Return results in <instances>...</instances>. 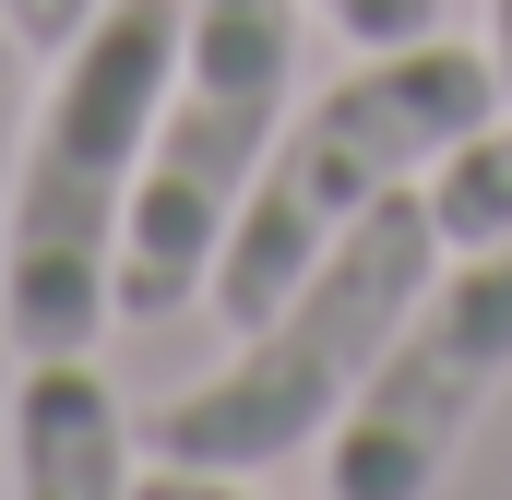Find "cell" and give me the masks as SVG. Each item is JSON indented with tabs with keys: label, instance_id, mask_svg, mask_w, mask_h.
Returning <instances> with one entry per match:
<instances>
[{
	"label": "cell",
	"instance_id": "7a4b0ae2",
	"mask_svg": "<svg viewBox=\"0 0 512 500\" xmlns=\"http://www.w3.org/2000/svg\"><path fill=\"white\" fill-rule=\"evenodd\" d=\"M441 215H429V191L405 179L382 191L370 215H346L322 262L262 310L251 334H239V358L215 381H191V393H167L155 417H143V465H203V477H262V465H286V453H310V441H334V417H346V393L370 381V358L393 346V322L417 310V286L441 274Z\"/></svg>",
	"mask_w": 512,
	"mask_h": 500
},
{
	"label": "cell",
	"instance_id": "8fae6325",
	"mask_svg": "<svg viewBox=\"0 0 512 500\" xmlns=\"http://www.w3.org/2000/svg\"><path fill=\"white\" fill-rule=\"evenodd\" d=\"M489 72H501V108H512V0H489Z\"/></svg>",
	"mask_w": 512,
	"mask_h": 500
},
{
	"label": "cell",
	"instance_id": "5b68a950",
	"mask_svg": "<svg viewBox=\"0 0 512 500\" xmlns=\"http://www.w3.org/2000/svg\"><path fill=\"white\" fill-rule=\"evenodd\" d=\"M512 381V239L453 250L417 310L393 322V346L334 417V500H429L453 477L465 429L489 417V393Z\"/></svg>",
	"mask_w": 512,
	"mask_h": 500
},
{
	"label": "cell",
	"instance_id": "277c9868",
	"mask_svg": "<svg viewBox=\"0 0 512 500\" xmlns=\"http://www.w3.org/2000/svg\"><path fill=\"white\" fill-rule=\"evenodd\" d=\"M298 12L310 0H179V84L155 108V155L120 227V322L155 334L215 298V250L298 108Z\"/></svg>",
	"mask_w": 512,
	"mask_h": 500
},
{
	"label": "cell",
	"instance_id": "3957f363",
	"mask_svg": "<svg viewBox=\"0 0 512 500\" xmlns=\"http://www.w3.org/2000/svg\"><path fill=\"white\" fill-rule=\"evenodd\" d=\"M477 120H501L489 48H453V36L358 48L334 84H310V96L286 108V131H274V155H262V179H251V203H239V227H227V250H215V310L251 334L262 310L322 262V239H334L346 215H370L382 191L429 179Z\"/></svg>",
	"mask_w": 512,
	"mask_h": 500
},
{
	"label": "cell",
	"instance_id": "52a82bcc",
	"mask_svg": "<svg viewBox=\"0 0 512 500\" xmlns=\"http://www.w3.org/2000/svg\"><path fill=\"white\" fill-rule=\"evenodd\" d=\"M429 215H441V239H453V250L512 239V108H501V120H477L441 167H429Z\"/></svg>",
	"mask_w": 512,
	"mask_h": 500
},
{
	"label": "cell",
	"instance_id": "9c48e42d",
	"mask_svg": "<svg viewBox=\"0 0 512 500\" xmlns=\"http://www.w3.org/2000/svg\"><path fill=\"white\" fill-rule=\"evenodd\" d=\"M84 24H96V0H0V36H12V48H48V60H60Z\"/></svg>",
	"mask_w": 512,
	"mask_h": 500
},
{
	"label": "cell",
	"instance_id": "8992f818",
	"mask_svg": "<svg viewBox=\"0 0 512 500\" xmlns=\"http://www.w3.org/2000/svg\"><path fill=\"white\" fill-rule=\"evenodd\" d=\"M143 477V429L84 358H24L12 381V500H131Z\"/></svg>",
	"mask_w": 512,
	"mask_h": 500
},
{
	"label": "cell",
	"instance_id": "6da1fadb",
	"mask_svg": "<svg viewBox=\"0 0 512 500\" xmlns=\"http://www.w3.org/2000/svg\"><path fill=\"white\" fill-rule=\"evenodd\" d=\"M179 84V0H96L60 48L0 203V334L12 358H84L120 322V227Z\"/></svg>",
	"mask_w": 512,
	"mask_h": 500
},
{
	"label": "cell",
	"instance_id": "ba28073f",
	"mask_svg": "<svg viewBox=\"0 0 512 500\" xmlns=\"http://www.w3.org/2000/svg\"><path fill=\"white\" fill-rule=\"evenodd\" d=\"M346 48H405V36H441V0H310Z\"/></svg>",
	"mask_w": 512,
	"mask_h": 500
},
{
	"label": "cell",
	"instance_id": "30bf717a",
	"mask_svg": "<svg viewBox=\"0 0 512 500\" xmlns=\"http://www.w3.org/2000/svg\"><path fill=\"white\" fill-rule=\"evenodd\" d=\"M131 500H251V489H239V477H203V465H143Z\"/></svg>",
	"mask_w": 512,
	"mask_h": 500
}]
</instances>
